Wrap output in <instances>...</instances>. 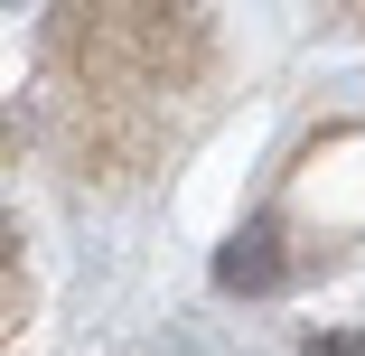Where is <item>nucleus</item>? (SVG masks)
I'll use <instances>...</instances> for the list:
<instances>
[{"instance_id":"nucleus-1","label":"nucleus","mask_w":365,"mask_h":356,"mask_svg":"<svg viewBox=\"0 0 365 356\" xmlns=\"http://www.w3.org/2000/svg\"><path fill=\"white\" fill-rule=\"evenodd\" d=\"M215 281H225V291H272V281H281V225H272V216L244 225V235L225 244V263H215Z\"/></svg>"}]
</instances>
